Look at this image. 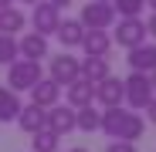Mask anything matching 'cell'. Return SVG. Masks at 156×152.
I'll return each instance as SVG.
<instances>
[{
    "label": "cell",
    "instance_id": "obj_9",
    "mask_svg": "<svg viewBox=\"0 0 156 152\" xmlns=\"http://www.w3.org/2000/svg\"><path fill=\"white\" fill-rule=\"evenodd\" d=\"M48 74L65 88L68 81H75L78 74H82V58H75V54H68V51H61L58 58H51V71H48Z\"/></svg>",
    "mask_w": 156,
    "mask_h": 152
},
{
    "label": "cell",
    "instance_id": "obj_26",
    "mask_svg": "<svg viewBox=\"0 0 156 152\" xmlns=\"http://www.w3.org/2000/svg\"><path fill=\"white\" fill-rule=\"evenodd\" d=\"M146 31H149V34H153V37H156V10H153V17H149V20H146Z\"/></svg>",
    "mask_w": 156,
    "mask_h": 152
},
{
    "label": "cell",
    "instance_id": "obj_16",
    "mask_svg": "<svg viewBox=\"0 0 156 152\" xmlns=\"http://www.w3.org/2000/svg\"><path fill=\"white\" fill-rule=\"evenodd\" d=\"M44 118H48V108H41V105H34V101H31V105H24V108H20L17 125H20L27 135H34L37 129H44Z\"/></svg>",
    "mask_w": 156,
    "mask_h": 152
},
{
    "label": "cell",
    "instance_id": "obj_31",
    "mask_svg": "<svg viewBox=\"0 0 156 152\" xmlns=\"http://www.w3.org/2000/svg\"><path fill=\"white\" fill-rule=\"evenodd\" d=\"M20 4H31V7H34V4H37V0H20Z\"/></svg>",
    "mask_w": 156,
    "mask_h": 152
},
{
    "label": "cell",
    "instance_id": "obj_30",
    "mask_svg": "<svg viewBox=\"0 0 156 152\" xmlns=\"http://www.w3.org/2000/svg\"><path fill=\"white\" fill-rule=\"evenodd\" d=\"M10 4H14V0H0V7H10Z\"/></svg>",
    "mask_w": 156,
    "mask_h": 152
},
{
    "label": "cell",
    "instance_id": "obj_3",
    "mask_svg": "<svg viewBox=\"0 0 156 152\" xmlns=\"http://www.w3.org/2000/svg\"><path fill=\"white\" fill-rule=\"evenodd\" d=\"M78 20H82L88 31H109L119 20V14L112 7V0H88V4H82V17Z\"/></svg>",
    "mask_w": 156,
    "mask_h": 152
},
{
    "label": "cell",
    "instance_id": "obj_1",
    "mask_svg": "<svg viewBox=\"0 0 156 152\" xmlns=\"http://www.w3.org/2000/svg\"><path fill=\"white\" fill-rule=\"evenodd\" d=\"M102 132H105L109 139H129V142H136L146 132V118L136 108L109 105V108H102Z\"/></svg>",
    "mask_w": 156,
    "mask_h": 152
},
{
    "label": "cell",
    "instance_id": "obj_17",
    "mask_svg": "<svg viewBox=\"0 0 156 152\" xmlns=\"http://www.w3.org/2000/svg\"><path fill=\"white\" fill-rule=\"evenodd\" d=\"M24 24H27V17H24V10L17 7V4H10V7H0V31L4 34H20L24 31Z\"/></svg>",
    "mask_w": 156,
    "mask_h": 152
},
{
    "label": "cell",
    "instance_id": "obj_19",
    "mask_svg": "<svg viewBox=\"0 0 156 152\" xmlns=\"http://www.w3.org/2000/svg\"><path fill=\"white\" fill-rule=\"evenodd\" d=\"M105 74H112L109 71V58H98V54H85L82 58V78H88L95 85V81L105 78Z\"/></svg>",
    "mask_w": 156,
    "mask_h": 152
},
{
    "label": "cell",
    "instance_id": "obj_25",
    "mask_svg": "<svg viewBox=\"0 0 156 152\" xmlns=\"http://www.w3.org/2000/svg\"><path fill=\"white\" fill-rule=\"evenodd\" d=\"M143 112H146V122H153V125H156V95H153V101H149Z\"/></svg>",
    "mask_w": 156,
    "mask_h": 152
},
{
    "label": "cell",
    "instance_id": "obj_20",
    "mask_svg": "<svg viewBox=\"0 0 156 152\" xmlns=\"http://www.w3.org/2000/svg\"><path fill=\"white\" fill-rule=\"evenodd\" d=\"M98 129H102V112L95 108V101H92V105H82V108H78V132L92 135Z\"/></svg>",
    "mask_w": 156,
    "mask_h": 152
},
{
    "label": "cell",
    "instance_id": "obj_32",
    "mask_svg": "<svg viewBox=\"0 0 156 152\" xmlns=\"http://www.w3.org/2000/svg\"><path fill=\"white\" fill-rule=\"evenodd\" d=\"M146 4H149V7H153V10H156V0H146Z\"/></svg>",
    "mask_w": 156,
    "mask_h": 152
},
{
    "label": "cell",
    "instance_id": "obj_14",
    "mask_svg": "<svg viewBox=\"0 0 156 152\" xmlns=\"http://www.w3.org/2000/svg\"><path fill=\"white\" fill-rule=\"evenodd\" d=\"M17 47H20V58H34V61H44L48 58V37L37 34V31H27L17 41Z\"/></svg>",
    "mask_w": 156,
    "mask_h": 152
},
{
    "label": "cell",
    "instance_id": "obj_11",
    "mask_svg": "<svg viewBox=\"0 0 156 152\" xmlns=\"http://www.w3.org/2000/svg\"><path fill=\"white\" fill-rule=\"evenodd\" d=\"M85 24L78 20V17H65L61 24H58V31H55V37L61 41V47L65 51H71V47H82V37H85Z\"/></svg>",
    "mask_w": 156,
    "mask_h": 152
},
{
    "label": "cell",
    "instance_id": "obj_8",
    "mask_svg": "<svg viewBox=\"0 0 156 152\" xmlns=\"http://www.w3.org/2000/svg\"><path fill=\"white\" fill-rule=\"evenodd\" d=\"M95 101L102 108L109 105H126V81L115 74H105L102 81H95Z\"/></svg>",
    "mask_w": 156,
    "mask_h": 152
},
{
    "label": "cell",
    "instance_id": "obj_5",
    "mask_svg": "<svg viewBox=\"0 0 156 152\" xmlns=\"http://www.w3.org/2000/svg\"><path fill=\"white\" fill-rule=\"evenodd\" d=\"M112 44H119V47H136V44H143L146 41V20H139V17H119V24H112Z\"/></svg>",
    "mask_w": 156,
    "mask_h": 152
},
{
    "label": "cell",
    "instance_id": "obj_10",
    "mask_svg": "<svg viewBox=\"0 0 156 152\" xmlns=\"http://www.w3.org/2000/svg\"><path fill=\"white\" fill-rule=\"evenodd\" d=\"M65 101H68L71 108L92 105V101H95V85H92L88 78H82V74H78L75 81H68V85H65Z\"/></svg>",
    "mask_w": 156,
    "mask_h": 152
},
{
    "label": "cell",
    "instance_id": "obj_24",
    "mask_svg": "<svg viewBox=\"0 0 156 152\" xmlns=\"http://www.w3.org/2000/svg\"><path fill=\"white\" fill-rule=\"evenodd\" d=\"M105 152H136V142H129V139H112L105 145Z\"/></svg>",
    "mask_w": 156,
    "mask_h": 152
},
{
    "label": "cell",
    "instance_id": "obj_6",
    "mask_svg": "<svg viewBox=\"0 0 156 152\" xmlns=\"http://www.w3.org/2000/svg\"><path fill=\"white\" fill-rule=\"evenodd\" d=\"M58 24H61V7H55L51 0H37V4L31 7V27L44 37H51L58 31Z\"/></svg>",
    "mask_w": 156,
    "mask_h": 152
},
{
    "label": "cell",
    "instance_id": "obj_27",
    "mask_svg": "<svg viewBox=\"0 0 156 152\" xmlns=\"http://www.w3.org/2000/svg\"><path fill=\"white\" fill-rule=\"evenodd\" d=\"M51 4H55V7H68V4H71V0H51Z\"/></svg>",
    "mask_w": 156,
    "mask_h": 152
},
{
    "label": "cell",
    "instance_id": "obj_23",
    "mask_svg": "<svg viewBox=\"0 0 156 152\" xmlns=\"http://www.w3.org/2000/svg\"><path fill=\"white\" fill-rule=\"evenodd\" d=\"M112 7L119 17H139V10L146 7V0H112Z\"/></svg>",
    "mask_w": 156,
    "mask_h": 152
},
{
    "label": "cell",
    "instance_id": "obj_15",
    "mask_svg": "<svg viewBox=\"0 0 156 152\" xmlns=\"http://www.w3.org/2000/svg\"><path fill=\"white\" fill-rule=\"evenodd\" d=\"M82 51H85V54L109 58V51H112V34H109V31H85V37H82Z\"/></svg>",
    "mask_w": 156,
    "mask_h": 152
},
{
    "label": "cell",
    "instance_id": "obj_28",
    "mask_svg": "<svg viewBox=\"0 0 156 152\" xmlns=\"http://www.w3.org/2000/svg\"><path fill=\"white\" fill-rule=\"evenodd\" d=\"M149 81H153V88H156V68H153V71H149Z\"/></svg>",
    "mask_w": 156,
    "mask_h": 152
},
{
    "label": "cell",
    "instance_id": "obj_22",
    "mask_svg": "<svg viewBox=\"0 0 156 152\" xmlns=\"http://www.w3.org/2000/svg\"><path fill=\"white\" fill-rule=\"evenodd\" d=\"M14 58H20L17 37H14V34H4V31H0V64H10Z\"/></svg>",
    "mask_w": 156,
    "mask_h": 152
},
{
    "label": "cell",
    "instance_id": "obj_7",
    "mask_svg": "<svg viewBox=\"0 0 156 152\" xmlns=\"http://www.w3.org/2000/svg\"><path fill=\"white\" fill-rule=\"evenodd\" d=\"M44 125H48L55 135H61V139H65V135L78 132V108H71L68 101H65V105H51V108H48Z\"/></svg>",
    "mask_w": 156,
    "mask_h": 152
},
{
    "label": "cell",
    "instance_id": "obj_12",
    "mask_svg": "<svg viewBox=\"0 0 156 152\" xmlns=\"http://www.w3.org/2000/svg\"><path fill=\"white\" fill-rule=\"evenodd\" d=\"M58 98H61V85L51 78H41L34 88H31V101L34 105H41V108H51V105H58Z\"/></svg>",
    "mask_w": 156,
    "mask_h": 152
},
{
    "label": "cell",
    "instance_id": "obj_13",
    "mask_svg": "<svg viewBox=\"0 0 156 152\" xmlns=\"http://www.w3.org/2000/svg\"><path fill=\"white\" fill-rule=\"evenodd\" d=\"M126 61H129L133 71H146V74H149V71L156 68V44H146V41H143V44H136V47H129V58H126Z\"/></svg>",
    "mask_w": 156,
    "mask_h": 152
},
{
    "label": "cell",
    "instance_id": "obj_4",
    "mask_svg": "<svg viewBox=\"0 0 156 152\" xmlns=\"http://www.w3.org/2000/svg\"><path fill=\"white\" fill-rule=\"evenodd\" d=\"M122 81H126V105L136 108V112H143L149 101H153V95H156L149 74H146V71H133V74L122 78Z\"/></svg>",
    "mask_w": 156,
    "mask_h": 152
},
{
    "label": "cell",
    "instance_id": "obj_2",
    "mask_svg": "<svg viewBox=\"0 0 156 152\" xmlns=\"http://www.w3.org/2000/svg\"><path fill=\"white\" fill-rule=\"evenodd\" d=\"M44 78V68H41V61H34V58H14L10 64H7V85L20 95V91H31L37 81Z\"/></svg>",
    "mask_w": 156,
    "mask_h": 152
},
{
    "label": "cell",
    "instance_id": "obj_18",
    "mask_svg": "<svg viewBox=\"0 0 156 152\" xmlns=\"http://www.w3.org/2000/svg\"><path fill=\"white\" fill-rule=\"evenodd\" d=\"M20 98H17V91L7 85H0V122H17V115H20Z\"/></svg>",
    "mask_w": 156,
    "mask_h": 152
},
{
    "label": "cell",
    "instance_id": "obj_29",
    "mask_svg": "<svg viewBox=\"0 0 156 152\" xmlns=\"http://www.w3.org/2000/svg\"><path fill=\"white\" fill-rule=\"evenodd\" d=\"M68 152H88V149H82V145H75V149H68Z\"/></svg>",
    "mask_w": 156,
    "mask_h": 152
},
{
    "label": "cell",
    "instance_id": "obj_21",
    "mask_svg": "<svg viewBox=\"0 0 156 152\" xmlns=\"http://www.w3.org/2000/svg\"><path fill=\"white\" fill-rule=\"evenodd\" d=\"M58 142H61V135H55L44 125V129H37L34 139H31V152H58Z\"/></svg>",
    "mask_w": 156,
    "mask_h": 152
}]
</instances>
